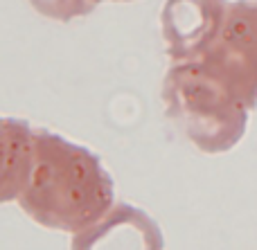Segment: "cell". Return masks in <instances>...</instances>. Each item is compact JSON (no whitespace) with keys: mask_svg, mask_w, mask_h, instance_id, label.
I'll return each instance as SVG.
<instances>
[{"mask_svg":"<svg viewBox=\"0 0 257 250\" xmlns=\"http://www.w3.org/2000/svg\"><path fill=\"white\" fill-rule=\"evenodd\" d=\"M90 3L97 7V5H102V3H131V0H90Z\"/></svg>","mask_w":257,"mask_h":250,"instance_id":"52a82bcc","label":"cell"},{"mask_svg":"<svg viewBox=\"0 0 257 250\" xmlns=\"http://www.w3.org/2000/svg\"><path fill=\"white\" fill-rule=\"evenodd\" d=\"M27 3L41 16L61 23L75 21V18L88 16L90 12H95V5L90 0H27Z\"/></svg>","mask_w":257,"mask_h":250,"instance_id":"8992f818","label":"cell"},{"mask_svg":"<svg viewBox=\"0 0 257 250\" xmlns=\"http://www.w3.org/2000/svg\"><path fill=\"white\" fill-rule=\"evenodd\" d=\"M70 250H160V232L140 210L117 203L97 223L72 234Z\"/></svg>","mask_w":257,"mask_h":250,"instance_id":"277c9868","label":"cell"},{"mask_svg":"<svg viewBox=\"0 0 257 250\" xmlns=\"http://www.w3.org/2000/svg\"><path fill=\"white\" fill-rule=\"evenodd\" d=\"M230 0H165L160 34L169 61H190L217 36Z\"/></svg>","mask_w":257,"mask_h":250,"instance_id":"3957f363","label":"cell"},{"mask_svg":"<svg viewBox=\"0 0 257 250\" xmlns=\"http://www.w3.org/2000/svg\"><path fill=\"white\" fill-rule=\"evenodd\" d=\"M167 115L201 149H226L257 102V0H235L217 36L163 81Z\"/></svg>","mask_w":257,"mask_h":250,"instance_id":"6da1fadb","label":"cell"},{"mask_svg":"<svg viewBox=\"0 0 257 250\" xmlns=\"http://www.w3.org/2000/svg\"><path fill=\"white\" fill-rule=\"evenodd\" d=\"M16 203L41 228L77 234L113 207V178L90 149L34 129L30 180Z\"/></svg>","mask_w":257,"mask_h":250,"instance_id":"7a4b0ae2","label":"cell"},{"mask_svg":"<svg viewBox=\"0 0 257 250\" xmlns=\"http://www.w3.org/2000/svg\"><path fill=\"white\" fill-rule=\"evenodd\" d=\"M34 158V129L25 120L0 115V203L23 194Z\"/></svg>","mask_w":257,"mask_h":250,"instance_id":"5b68a950","label":"cell"}]
</instances>
